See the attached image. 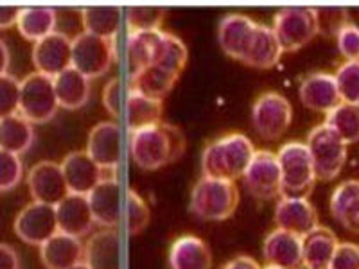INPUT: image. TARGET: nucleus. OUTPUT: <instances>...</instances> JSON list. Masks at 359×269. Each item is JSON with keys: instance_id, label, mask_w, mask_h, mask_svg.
<instances>
[{"instance_id": "nucleus-34", "label": "nucleus", "mask_w": 359, "mask_h": 269, "mask_svg": "<svg viewBox=\"0 0 359 269\" xmlns=\"http://www.w3.org/2000/svg\"><path fill=\"white\" fill-rule=\"evenodd\" d=\"M189 50L187 45L182 41L176 34L169 33V31H162L160 29L158 41L155 47V56H153L151 65H158L162 69L169 70V72L182 74V70L187 65Z\"/></svg>"}, {"instance_id": "nucleus-36", "label": "nucleus", "mask_w": 359, "mask_h": 269, "mask_svg": "<svg viewBox=\"0 0 359 269\" xmlns=\"http://www.w3.org/2000/svg\"><path fill=\"white\" fill-rule=\"evenodd\" d=\"M325 124L332 127L347 146L359 142V104L339 102L325 115Z\"/></svg>"}, {"instance_id": "nucleus-6", "label": "nucleus", "mask_w": 359, "mask_h": 269, "mask_svg": "<svg viewBox=\"0 0 359 269\" xmlns=\"http://www.w3.org/2000/svg\"><path fill=\"white\" fill-rule=\"evenodd\" d=\"M271 29L284 53H297L318 34L316 9L307 6H287L273 15Z\"/></svg>"}, {"instance_id": "nucleus-24", "label": "nucleus", "mask_w": 359, "mask_h": 269, "mask_svg": "<svg viewBox=\"0 0 359 269\" xmlns=\"http://www.w3.org/2000/svg\"><path fill=\"white\" fill-rule=\"evenodd\" d=\"M171 269H212V253L207 242L196 235H182L169 249Z\"/></svg>"}, {"instance_id": "nucleus-18", "label": "nucleus", "mask_w": 359, "mask_h": 269, "mask_svg": "<svg viewBox=\"0 0 359 269\" xmlns=\"http://www.w3.org/2000/svg\"><path fill=\"white\" fill-rule=\"evenodd\" d=\"M60 165H62L69 192L78 196H88L90 192L107 178L104 171L90 158L86 151L69 153Z\"/></svg>"}, {"instance_id": "nucleus-45", "label": "nucleus", "mask_w": 359, "mask_h": 269, "mask_svg": "<svg viewBox=\"0 0 359 269\" xmlns=\"http://www.w3.org/2000/svg\"><path fill=\"white\" fill-rule=\"evenodd\" d=\"M121 97H123V83L114 78L102 88V106L111 117H118L121 113Z\"/></svg>"}, {"instance_id": "nucleus-25", "label": "nucleus", "mask_w": 359, "mask_h": 269, "mask_svg": "<svg viewBox=\"0 0 359 269\" xmlns=\"http://www.w3.org/2000/svg\"><path fill=\"white\" fill-rule=\"evenodd\" d=\"M339 241L327 226H316L302 237L304 269H329Z\"/></svg>"}, {"instance_id": "nucleus-32", "label": "nucleus", "mask_w": 359, "mask_h": 269, "mask_svg": "<svg viewBox=\"0 0 359 269\" xmlns=\"http://www.w3.org/2000/svg\"><path fill=\"white\" fill-rule=\"evenodd\" d=\"M34 142V124H31L20 113L9 115L0 118V149L13 153V155H24L31 149Z\"/></svg>"}, {"instance_id": "nucleus-2", "label": "nucleus", "mask_w": 359, "mask_h": 269, "mask_svg": "<svg viewBox=\"0 0 359 269\" xmlns=\"http://www.w3.org/2000/svg\"><path fill=\"white\" fill-rule=\"evenodd\" d=\"M255 151L257 149L245 133H226L205 146L201 153V171L208 178L236 181L237 178H243Z\"/></svg>"}, {"instance_id": "nucleus-14", "label": "nucleus", "mask_w": 359, "mask_h": 269, "mask_svg": "<svg viewBox=\"0 0 359 269\" xmlns=\"http://www.w3.org/2000/svg\"><path fill=\"white\" fill-rule=\"evenodd\" d=\"M257 27L259 22L252 20L241 13H230L221 18L219 27H217V40H219L223 53L237 62H245L255 33H257Z\"/></svg>"}, {"instance_id": "nucleus-35", "label": "nucleus", "mask_w": 359, "mask_h": 269, "mask_svg": "<svg viewBox=\"0 0 359 269\" xmlns=\"http://www.w3.org/2000/svg\"><path fill=\"white\" fill-rule=\"evenodd\" d=\"M160 29L156 31H128L126 56L131 69L139 70L151 65Z\"/></svg>"}, {"instance_id": "nucleus-13", "label": "nucleus", "mask_w": 359, "mask_h": 269, "mask_svg": "<svg viewBox=\"0 0 359 269\" xmlns=\"http://www.w3.org/2000/svg\"><path fill=\"white\" fill-rule=\"evenodd\" d=\"M31 57L36 72L54 79L72 67V38L56 31L33 45Z\"/></svg>"}, {"instance_id": "nucleus-44", "label": "nucleus", "mask_w": 359, "mask_h": 269, "mask_svg": "<svg viewBox=\"0 0 359 269\" xmlns=\"http://www.w3.org/2000/svg\"><path fill=\"white\" fill-rule=\"evenodd\" d=\"M329 269H359V246L354 242H339Z\"/></svg>"}, {"instance_id": "nucleus-26", "label": "nucleus", "mask_w": 359, "mask_h": 269, "mask_svg": "<svg viewBox=\"0 0 359 269\" xmlns=\"http://www.w3.org/2000/svg\"><path fill=\"white\" fill-rule=\"evenodd\" d=\"M331 214L343 228L359 233V179H345L332 191Z\"/></svg>"}, {"instance_id": "nucleus-16", "label": "nucleus", "mask_w": 359, "mask_h": 269, "mask_svg": "<svg viewBox=\"0 0 359 269\" xmlns=\"http://www.w3.org/2000/svg\"><path fill=\"white\" fill-rule=\"evenodd\" d=\"M86 198L95 224L102 228H115L124 210L121 181L115 176H107Z\"/></svg>"}, {"instance_id": "nucleus-1", "label": "nucleus", "mask_w": 359, "mask_h": 269, "mask_svg": "<svg viewBox=\"0 0 359 269\" xmlns=\"http://www.w3.org/2000/svg\"><path fill=\"white\" fill-rule=\"evenodd\" d=\"M187 149L185 133L178 126L158 123L130 131V155L140 169L156 171L178 162Z\"/></svg>"}, {"instance_id": "nucleus-51", "label": "nucleus", "mask_w": 359, "mask_h": 269, "mask_svg": "<svg viewBox=\"0 0 359 269\" xmlns=\"http://www.w3.org/2000/svg\"><path fill=\"white\" fill-rule=\"evenodd\" d=\"M262 269H280V268H275V265H266V268H262Z\"/></svg>"}, {"instance_id": "nucleus-40", "label": "nucleus", "mask_w": 359, "mask_h": 269, "mask_svg": "<svg viewBox=\"0 0 359 269\" xmlns=\"http://www.w3.org/2000/svg\"><path fill=\"white\" fill-rule=\"evenodd\" d=\"M24 178V162L18 155L0 149V192L18 187Z\"/></svg>"}, {"instance_id": "nucleus-7", "label": "nucleus", "mask_w": 359, "mask_h": 269, "mask_svg": "<svg viewBox=\"0 0 359 269\" xmlns=\"http://www.w3.org/2000/svg\"><path fill=\"white\" fill-rule=\"evenodd\" d=\"M60 110L54 90V79L40 72L27 74L20 81V108L18 113L31 124H45L53 120Z\"/></svg>"}, {"instance_id": "nucleus-11", "label": "nucleus", "mask_w": 359, "mask_h": 269, "mask_svg": "<svg viewBox=\"0 0 359 269\" xmlns=\"http://www.w3.org/2000/svg\"><path fill=\"white\" fill-rule=\"evenodd\" d=\"M13 228H15L18 239L24 241L25 244L41 246L60 232L56 207L36 203V201L25 205L15 217Z\"/></svg>"}, {"instance_id": "nucleus-22", "label": "nucleus", "mask_w": 359, "mask_h": 269, "mask_svg": "<svg viewBox=\"0 0 359 269\" xmlns=\"http://www.w3.org/2000/svg\"><path fill=\"white\" fill-rule=\"evenodd\" d=\"M90 269H121V235L115 228H102L90 235L85 258Z\"/></svg>"}, {"instance_id": "nucleus-31", "label": "nucleus", "mask_w": 359, "mask_h": 269, "mask_svg": "<svg viewBox=\"0 0 359 269\" xmlns=\"http://www.w3.org/2000/svg\"><path fill=\"white\" fill-rule=\"evenodd\" d=\"M284 54L280 47V41H278L277 34L269 25L259 24L257 33L252 41V47H250L248 54L245 57V65L252 67V69H271V67L277 65L280 62V56Z\"/></svg>"}, {"instance_id": "nucleus-50", "label": "nucleus", "mask_w": 359, "mask_h": 269, "mask_svg": "<svg viewBox=\"0 0 359 269\" xmlns=\"http://www.w3.org/2000/svg\"><path fill=\"white\" fill-rule=\"evenodd\" d=\"M70 269H90V268L85 264V262H79L78 265H74V268H70Z\"/></svg>"}, {"instance_id": "nucleus-47", "label": "nucleus", "mask_w": 359, "mask_h": 269, "mask_svg": "<svg viewBox=\"0 0 359 269\" xmlns=\"http://www.w3.org/2000/svg\"><path fill=\"white\" fill-rule=\"evenodd\" d=\"M20 9L17 6H0V29H9L17 25Z\"/></svg>"}, {"instance_id": "nucleus-42", "label": "nucleus", "mask_w": 359, "mask_h": 269, "mask_svg": "<svg viewBox=\"0 0 359 269\" xmlns=\"http://www.w3.org/2000/svg\"><path fill=\"white\" fill-rule=\"evenodd\" d=\"M20 108V81L11 74L0 76V118L18 113Z\"/></svg>"}, {"instance_id": "nucleus-15", "label": "nucleus", "mask_w": 359, "mask_h": 269, "mask_svg": "<svg viewBox=\"0 0 359 269\" xmlns=\"http://www.w3.org/2000/svg\"><path fill=\"white\" fill-rule=\"evenodd\" d=\"M86 153L102 171H111L121 163V130L114 120H102L86 137Z\"/></svg>"}, {"instance_id": "nucleus-28", "label": "nucleus", "mask_w": 359, "mask_h": 269, "mask_svg": "<svg viewBox=\"0 0 359 269\" xmlns=\"http://www.w3.org/2000/svg\"><path fill=\"white\" fill-rule=\"evenodd\" d=\"M54 90H56L60 108H65V110L83 108L92 94L90 79L72 67L54 78Z\"/></svg>"}, {"instance_id": "nucleus-46", "label": "nucleus", "mask_w": 359, "mask_h": 269, "mask_svg": "<svg viewBox=\"0 0 359 269\" xmlns=\"http://www.w3.org/2000/svg\"><path fill=\"white\" fill-rule=\"evenodd\" d=\"M0 269H20V257L13 246L0 242Z\"/></svg>"}, {"instance_id": "nucleus-38", "label": "nucleus", "mask_w": 359, "mask_h": 269, "mask_svg": "<svg viewBox=\"0 0 359 269\" xmlns=\"http://www.w3.org/2000/svg\"><path fill=\"white\" fill-rule=\"evenodd\" d=\"M165 18V8L133 6L126 11L128 31H156Z\"/></svg>"}, {"instance_id": "nucleus-30", "label": "nucleus", "mask_w": 359, "mask_h": 269, "mask_svg": "<svg viewBox=\"0 0 359 269\" xmlns=\"http://www.w3.org/2000/svg\"><path fill=\"white\" fill-rule=\"evenodd\" d=\"M123 9L117 6H90L81 9L83 33L94 34L102 40L115 41L121 29Z\"/></svg>"}, {"instance_id": "nucleus-41", "label": "nucleus", "mask_w": 359, "mask_h": 269, "mask_svg": "<svg viewBox=\"0 0 359 269\" xmlns=\"http://www.w3.org/2000/svg\"><path fill=\"white\" fill-rule=\"evenodd\" d=\"M316 9V22H318V34L323 36H338L345 25L348 24L347 8H314Z\"/></svg>"}, {"instance_id": "nucleus-43", "label": "nucleus", "mask_w": 359, "mask_h": 269, "mask_svg": "<svg viewBox=\"0 0 359 269\" xmlns=\"http://www.w3.org/2000/svg\"><path fill=\"white\" fill-rule=\"evenodd\" d=\"M338 50L345 62H358L359 60V27L348 22L336 36Z\"/></svg>"}, {"instance_id": "nucleus-9", "label": "nucleus", "mask_w": 359, "mask_h": 269, "mask_svg": "<svg viewBox=\"0 0 359 269\" xmlns=\"http://www.w3.org/2000/svg\"><path fill=\"white\" fill-rule=\"evenodd\" d=\"M115 41L102 40L88 33H79L72 38V69L88 79L101 78L114 63Z\"/></svg>"}, {"instance_id": "nucleus-49", "label": "nucleus", "mask_w": 359, "mask_h": 269, "mask_svg": "<svg viewBox=\"0 0 359 269\" xmlns=\"http://www.w3.org/2000/svg\"><path fill=\"white\" fill-rule=\"evenodd\" d=\"M11 63V54H9L8 45L4 40H0V76H6Z\"/></svg>"}, {"instance_id": "nucleus-48", "label": "nucleus", "mask_w": 359, "mask_h": 269, "mask_svg": "<svg viewBox=\"0 0 359 269\" xmlns=\"http://www.w3.org/2000/svg\"><path fill=\"white\" fill-rule=\"evenodd\" d=\"M223 269H262L255 258L248 255H237L232 261H229L223 265Z\"/></svg>"}, {"instance_id": "nucleus-5", "label": "nucleus", "mask_w": 359, "mask_h": 269, "mask_svg": "<svg viewBox=\"0 0 359 269\" xmlns=\"http://www.w3.org/2000/svg\"><path fill=\"white\" fill-rule=\"evenodd\" d=\"M307 149L316 171V179L331 181L345 167L348 146L338 133L325 123L314 126L307 134Z\"/></svg>"}, {"instance_id": "nucleus-4", "label": "nucleus", "mask_w": 359, "mask_h": 269, "mask_svg": "<svg viewBox=\"0 0 359 269\" xmlns=\"http://www.w3.org/2000/svg\"><path fill=\"white\" fill-rule=\"evenodd\" d=\"M282 172V196L307 198L316 184V171L306 142L282 144L277 153Z\"/></svg>"}, {"instance_id": "nucleus-3", "label": "nucleus", "mask_w": 359, "mask_h": 269, "mask_svg": "<svg viewBox=\"0 0 359 269\" xmlns=\"http://www.w3.org/2000/svg\"><path fill=\"white\" fill-rule=\"evenodd\" d=\"M239 205V188L236 181L201 176L191 191L189 208L205 221H224L233 216Z\"/></svg>"}, {"instance_id": "nucleus-21", "label": "nucleus", "mask_w": 359, "mask_h": 269, "mask_svg": "<svg viewBox=\"0 0 359 269\" xmlns=\"http://www.w3.org/2000/svg\"><path fill=\"white\" fill-rule=\"evenodd\" d=\"M41 264L47 269H70L85 258V244L81 239L57 232L40 246Z\"/></svg>"}, {"instance_id": "nucleus-12", "label": "nucleus", "mask_w": 359, "mask_h": 269, "mask_svg": "<svg viewBox=\"0 0 359 269\" xmlns=\"http://www.w3.org/2000/svg\"><path fill=\"white\" fill-rule=\"evenodd\" d=\"M27 187L33 201L50 207H57L70 194L62 165L53 160H41L29 169Z\"/></svg>"}, {"instance_id": "nucleus-8", "label": "nucleus", "mask_w": 359, "mask_h": 269, "mask_svg": "<svg viewBox=\"0 0 359 269\" xmlns=\"http://www.w3.org/2000/svg\"><path fill=\"white\" fill-rule=\"evenodd\" d=\"M293 123V106L278 92H264L252 106V124L259 137L275 142L290 130Z\"/></svg>"}, {"instance_id": "nucleus-20", "label": "nucleus", "mask_w": 359, "mask_h": 269, "mask_svg": "<svg viewBox=\"0 0 359 269\" xmlns=\"http://www.w3.org/2000/svg\"><path fill=\"white\" fill-rule=\"evenodd\" d=\"M300 101L306 108L320 113H329L341 102L334 74L313 72L302 79L298 88Z\"/></svg>"}, {"instance_id": "nucleus-39", "label": "nucleus", "mask_w": 359, "mask_h": 269, "mask_svg": "<svg viewBox=\"0 0 359 269\" xmlns=\"http://www.w3.org/2000/svg\"><path fill=\"white\" fill-rule=\"evenodd\" d=\"M341 102L359 104V60L358 62H343L334 72Z\"/></svg>"}, {"instance_id": "nucleus-23", "label": "nucleus", "mask_w": 359, "mask_h": 269, "mask_svg": "<svg viewBox=\"0 0 359 269\" xmlns=\"http://www.w3.org/2000/svg\"><path fill=\"white\" fill-rule=\"evenodd\" d=\"M56 217L60 232L78 237V239L88 235L95 224L92 210H90L88 198L78 196V194H69L62 203L57 205Z\"/></svg>"}, {"instance_id": "nucleus-17", "label": "nucleus", "mask_w": 359, "mask_h": 269, "mask_svg": "<svg viewBox=\"0 0 359 269\" xmlns=\"http://www.w3.org/2000/svg\"><path fill=\"white\" fill-rule=\"evenodd\" d=\"M275 224L284 232L304 237L320 226L318 214L307 198L282 196L275 207Z\"/></svg>"}, {"instance_id": "nucleus-10", "label": "nucleus", "mask_w": 359, "mask_h": 269, "mask_svg": "<svg viewBox=\"0 0 359 269\" xmlns=\"http://www.w3.org/2000/svg\"><path fill=\"white\" fill-rule=\"evenodd\" d=\"M245 187L257 200H273L282 194V172L277 153L259 149L243 174Z\"/></svg>"}, {"instance_id": "nucleus-33", "label": "nucleus", "mask_w": 359, "mask_h": 269, "mask_svg": "<svg viewBox=\"0 0 359 269\" xmlns=\"http://www.w3.org/2000/svg\"><path fill=\"white\" fill-rule=\"evenodd\" d=\"M163 101L147 97V95L128 90L126 95V124L128 130L135 131L140 127L153 126L162 123Z\"/></svg>"}, {"instance_id": "nucleus-19", "label": "nucleus", "mask_w": 359, "mask_h": 269, "mask_svg": "<svg viewBox=\"0 0 359 269\" xmlns=\"http://www.w3.org/2000/svg\"><path fill=\"white\" fill-rule=\"evenodd\" d=\"M262 257L268 265L280 269H304L302 237L275 228L264 237Z\"/></svg>"}, {"instance_id": "nucleus-27", "label": "nucleus", "mask_w": 359, "mask_h": 269, "mask_svg": "<svg viewBox=\"0 0 359 269\" xmlns=\"http://www.w3.org/2000/svg\"><path fill=\"white\" fill-rule=\"evenodd\" d=\"M178 74L169 72L158 65H147L144 69L131 70L130 90L147 95V97L162 99L172 90L178 81Z\"/></svg>"}, {"instance_id": "nucleus-29", "label": "nucleus", "mask_w": 359, "mask_h": 269, "mask_svg": "<svg viewBox=\"0 0 359 269\" xmlns=\"http://www.w3.org/2000/svg\"><path fill=\"white\" fill-rule=\"evenodd\" d=\"M18 33L25 40L36 41L43 40L45 36L56 33L57 27V11L49 6H29L20 9V17L17 22Z\"/></svg>"}, {"instance_id": "nucleus-37", "label": "nucleus", "mask_w": 359, "mask_h": 269, "mask_svg": "<svg viewBox=\"0 0 359 269\" xmlns=\"http://www.w3.org/2000/svg\"><path fill=\"white\" fill-rule=\"evenodd\" d=\"M149 207L140 196L139 192L133 188H128L124 194V224H126V232L130 235H139L144 232L147 224H149Z\"/></svg>"}]
</instances>
